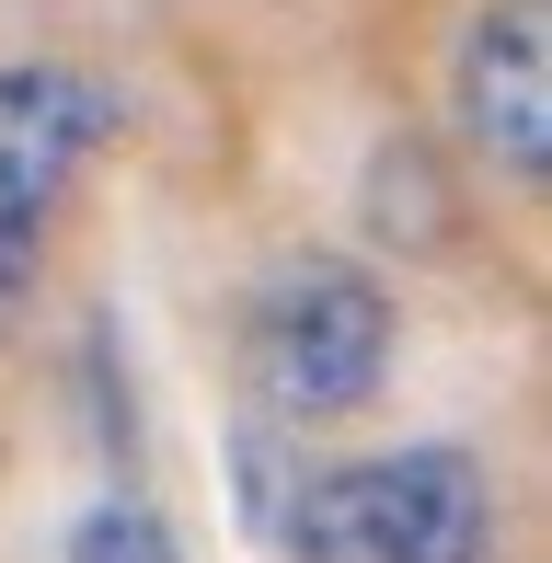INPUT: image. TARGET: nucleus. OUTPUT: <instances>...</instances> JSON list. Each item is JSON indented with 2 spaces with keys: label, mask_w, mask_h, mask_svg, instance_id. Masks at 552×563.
<instances>
[{
  "label": "nucleus",
  "mask_w": 552,
  "mask_h": 563,
  "mask_svg": "<svg viewBox=\"0 0 552 563\" xmlns=\"http://www.w3.org/2000/svg\"><path fill=\"white\" fill-rule=\"evenodd\" d=\"M69 563H185V541L162 529V506H139V495H92L81 529H69Z\"/></svg>",
  "instance_id": "6"
},
{
  "label": "nucleus",
  "mask_w": 552,
  "mask_h": 563,
  "mask_svg": "<svg viewBox=\"0 0 552 563\" xmlns=\"http://www.w3.org/2000/svg\"><path fill=\"white\" fill-rule=\"evenodd\" d=\"M484 541H495L484 460L449 449V438L299 472V495H288L299 563H484Z\"/></svg>",
  "instance_id": "2"
},
{
  "label": "nucleus",
  "mask_w": 552,
  "mask_h": 563,
  "mask_svg": "<svg viewBox=\"0 0 552 563\" xmlns=\"http://www.w3.org/2000/svg\"><path fill=\"white\" fill-rule=\"evenodd\" d=\"M449 104H461V139L484 173H507V185L552 173V23H541V0H484L461 23Z\"/></svg>",
  "instance_id": "4"
},
{
  "label": "nucleus",
  "mask_w": 552,
  "mask_h": 563,
  "mask_svg": "<svg viewBox=\"0 0 552 563\" xmlns=\"http://www.w3.org/2000/svg\"><path fill=\"white\" fill-rule=\"evenodd\" d=\"M368 230H391V242H449V208H438V162H426L415 139H380V162H368Z\"/></svg>",
  "instance_id": "5"
},
{
  "label": "nucleus",
  "mask_w": 552,
  "mask_h": 563,
  "mask_svg": "<svg viewBox=\"0 0 552 563\" xmlns=\"http://www.w3.org/2000/svg\"><path fill=\"white\" fill-rule=\"evenodd\" d=\"M391 345H404V311L357 253H288L242 311V368H254L265 415L288 426H334L357 402H380Z\"/></svg>",
  "instance_id": "1"
},
{
  "label": "nucleus",
  "mask_w": 552,
  "mask_h": 563,
  "mask_svg": "<svg viewBox=\"0 0 552 563\" xmlns=\"http://www.w3.org/2000/svg\"><path fill=\"white\" fill-rule=\"evenodd\" d=\"M115 115L128 104H115L92 69H58V58H12L0 69V345L35 322L58 208L92 173V150L115 139Z\"/></svg>",
  "instance_id": "3"
}]
</instances>
